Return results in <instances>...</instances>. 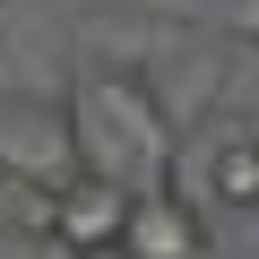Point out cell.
<instances>
[{
	"label": "cell",
	"instance_id": "5",
	"mask_svg": "<svg viewBox=\"0 0 259 259\" xmlns=\"http://www.w3.org/2000/svg\"><path fill=\"white\" fill-rule=\"evenodd\" d=\"M207 199L216 207H259V130L207 147Z\"/></svg>",
	"mask_w": 259,
	"mask_h": 259
},
{
	"label": "cell",
	"instance_id": "3",
	"mask_svg": "<svg viewBox=\"0 0 259 259\" xmlns=\"http://www.w3.org/2000/svg\"><path fill=\"white\" fill-rule=\"evenodd\" d=\"M112 259H216L199 199H182V190H130V216H121V250Z\"/></svg>",
	"mask_w": 259,
	"mask_h": 259
},
{
	"label": "cell",
	"instance_id": "2",
	"mask_svg": "<svg viewBox=\"0 0 259 259\" xmlns=\"http://www.w3.org/2000/svg\"><path fill=\"white\" fill-rule=\"evenodd\" d=\"M121 216H130V190L104 182V173H69L52 190V233L44 250L52 259H112L121 250Z\"/></svg>",
	"mask_w": 259,
	"mask_h": 259
},
{
	"label": "cell",
	"instance_id": "4",
	"mask_svg": "<svg viewBox=\"0 0 259 259\" xmlns=\"http://www.w3.org/2000/svg\"><path fill=\"white\" fill-rule=\"evenodd\" d=\"M0 173H18V182H69V173H78L69 112H52V104H9V112H0Z\"/></svg>",
	"mask_w": 259,
	"mask_h": 259
},
{
	"label": "cell",
	"instance_id": "1",
	"mask_svg": "<svg viewBox=\"0 0 259 259\" xmlns=\"http://www.w3.org/2000/svg\"><path fill=\"white\" fill-rule=\"evenodd\" d=\"M69 147L78 173H104L121 190H173V156H182V121L164 112L156 78L130 61H95L69 87Z\"/></svg>",
	"mask_w": 259,
	"mask_h": 259
}]
</instances>
